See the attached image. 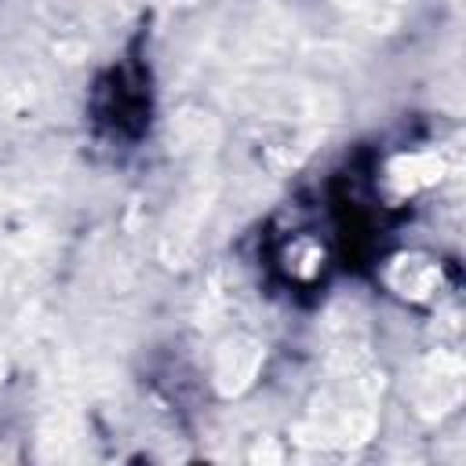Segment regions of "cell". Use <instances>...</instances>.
<instances>
[{
	"mask_svg": "<svg viewBox=\"0 0 466 466\" xmlns=\"http://www.w3.org/2000/svg\"><path fill=\"white\" fill-rule=\"evenodd\" d=\"M277 266H280V273H284L291 284H313V280L324 273V266H328V248H324V240H317L313 233L299 229V233H291V237L280 244Z\"/></svg>",
	"mask_w": 466,
	"mask_h": 466,
	"instance_id": "6da1fadb",
	"label": "cell"
},
{
	"mask_svg": "<svg viewBox=\"0 0 466 466\" xmlns=\"http://www.w3.org/2000/svg\"><path fill=\"white\" fill-rule=\"evenodd\" d=\"M390 284H393V288H397L404 299L419 302V299H430V295L437 291V284H441V269H437V262H433V258L400 255V258L393 262Z\"/></svg>",
	"mask_w": 466,
	"mask_h": 466,
	"instance_id": "7a4b0ae2",
	"label": "cell"
}]
</instances>
